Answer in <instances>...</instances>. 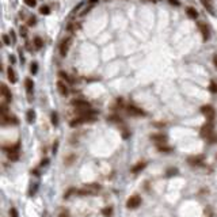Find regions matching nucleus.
Masks as SVG:
<instances>
[{
  "instance_id": "c85d7f7f",
  "label": "nucleus",
  "mask_w": 217,
  "mask_h": 217,
  "mask_svg": "<svg viewBox=\"0 0 217 217\" xmlns=\"http://www.w3.org/2000/svg\"><path fill=\"white\" fill-rule=\"evenodd\" d=\"M206 140H208L210 144H214V143H217V134H214V133H213V134H212L210 137H208V138H206Z\"/></svg>"
},
{
  "instance_id": "9b49d317",
  "label": "nucleus",
  "mask_w": 217,
  "mask_h": 217,
  "mask_svg": "<svg viewBox=\"0 0 217 217\" xmlns=\"http://www.w3.org/2000/svg\"><path fill=\"white\" fill-rule=\"evenodd\" d=\"M24 86H26V91H27V95H29V99L31 100V94H33V90H34V83H33L31 79H26Z\"/></svg>"
},
{
  "instance_id": "393cba45",
  "label": "nucleus",
  "mask_w": 217,
  "mask_h": 217,
  "mask_svg": "<svg viewBox=\"0 0 217 217\" xmlns=\"http://www.w3.org/2000/svg\"><path fill=\"white\" fill-rule=\"evenodd\" d=\"M8 159L12 160V162H16L19 159V152H15V153H8Z\"/></svg>"
},
{
  "instance_id": "f03ea898",
  "label": "nucleus",
  "mask_w": 217,
  "mask_h": 217,
  "mask_svg": "<svg viewBox=\"0 0 217 217\" xmlns=\"http://www.w3.org/2000/svg\"><path fill=\"white\" fill-rule=\"evenodd\" d=\"M201 113L203 114V115L206 117V119H209V121H213L214 117H216V110H214V107L212 105H205L201 107Z\"/></svg>"
},
{
  "instance_id": "cd10ccee",
  "label": "nucleus",
  "mask_w": 217,
  "mask_h": 217,
  "mask_svg": "<svg viewBox=\"0 0 217 217\" xmlns=\"http://www.w3.org/2000/svg\"><path fill=\"white\" fill-rule=\"evenodd\" d=\"M58 75H60V77H62L65 81H69V83H72V79H69V76H68L67 73H64V72H60Z\"/></svg>"
},
{
  "instance_id": "aec40b11",
  "label": "nucleus",
  "mask_w": 217,
  "mask_h": 217,
  "mask_svg": "<svg viewBox=\"0 0 217 217\" xmlns=\"http://www.w3.org/2000/svg\"><path fill=\"white\" fill-rule=\"evenodd\" d=\"M33 42H34V46L37 49H41L43 46V41L41 39V37H35L34 39H33Z\"/></svg>"
},
{
  "instance_id": "a878e982",
  "label": "nucleus",
  "mask_w": 217,
  "mask_h": 217,
  "mask_svg": "<svg viewBox=\"0 0 217 217\" xmlns=\"http://www.w3.org/2000/svg\"><path fill=\"white\" fill-rule=\"evenodd\" d=\"M19 33H20V35L23 38L27 37V27L26 26H20V30H19Z\"/></svg>"
},
{
  "instance_id": "a211bd4d",
  "label": "nucleus",
  "mask_w": 217,
  "mask_h": 217,
  "mask_svg": "<svg viewBox=\"0 0 217 217\" xmlns=\"http://www.w3.org/2000/svg\"><path fill=\"white\" fill-rule=\"evenodd\" d=\"M26 118H27V122H29V124H33V122L35 121V111L30 108L26 114Z\"/></svg>"
},
{
  "instance_id": "a19ab883",
  "label": "nucleus",
  "mask_w": 217,
  "mask_h": 217,
  "mask_svg": "<svg viewBox=\"0 0 217 217\" xmlns=\"http://www.w3.org/2000/svg\"><path fill=\"white\" fill-rule=\"evenodd\" d=\"M87 3H90V4H94V5H95V4L98 3V0H87Z\"/></svg>"
},
{
  "instance_id": "bb28decb",
  "label": "nucleus",
  "mask_w": 217,
  "mask_h": 217,
  "mask_svg": "<svg viewBox=\"0 0 217 217\" xmlns=\"http://www.w3.org/2000/svg\"><path fill=\"white\" fill-rule=\"evenodd\" d=\"M24 3H26L27 7H35V4H37V0H23Z\"/></svg>"
},
{
  "instance_id": "c756f323",
  "label": "nucleus",
  "mask_w": 217,
  "mask_h": 217,
  "mask_svg": "<svg viewBox=\"0 0 217 217\" xmlns=\"http://www.w3.org/2000/svg\"><path fill=\"white\" fill-rule=\"evenodd\" d=\"M111 213H113V208H106V209H103V214H105L106 217H110Z\"/></svg>"
},
{
  "instance_id": "4c0bfd02",
  "label": "nucleus",
  "mask_w": 217,
  "mask_h": 217,
  "mask_svg": "<svg viewBox=\"0 0 217 217\" xmlns=\"http://www.w3.org/2000/svg\"><path fill=\"white\" fill-rule=\"evenodd\" d=\"M10 35H11V39H12V42L15 43V42H16V37H15V33H14V30H11V31H10Z\"/></svg>"
},
{
  "instance_id": "20e7f679",
  "label": "nucleus",
  "mask_w": 217,
  "mask_h": 217,
  "mask_svg": "<svg viewBox=\"0 0 217 217\" xmlns=\"http://www.w3.org/2000/svg\"><path fill=\"white\" fill-rule=\"evenodd\" d=\"M140 203H141V197H140V195H137V194H134V195H132V197L127 198L126 208L136 209V208H138V206H140Z\"/></svg>"
},
{
  "instance_id": "f704fd0d",
  "label": "nucleus",
  "mask_w": 217,
  "mask_h": 217,
  "mask_svg": "<svg viewBox=\"0 0 217 217\" xmlns=\"http://www.w3.org/2000/svg\"><path fill=\"white\" fill-rule=\"evenodd\" d=\"M10 216H11V217H18V212H16V209H15V208H11V210H10Z\"/></svg>"
},
{
  "instance_id": "ea45409f",
  "label": "nucleus",
  "mask_w": 217,
  "mask_h": 217,
  "mask_svg": "<svg viewBox=\"0 0 217 217\" xmlns=\"http://www.w3.org/2000/svg\"><path fill=\"white\" fill-rule=\"evenodd\" d=\"M213 64H214V67L217 68V54H214L213 56Z\"/></svg>"
},
{
  "instance_id": "f8f14e48",
  "label": "nucleus",
  "mask_w": 217,
  "mask_h": 217,
  "mask_svg": "<svg viewBox=\"0 0 217 217\" xmlns=\"http://www.w3.org/2000/svg\"><path fill=\"white\" fill-rule=\"evenodd\" d=\"M187 162L191 165H200V164H202V162H203V156L202 155H200V156H191V157H189Z\"/></svg>"
},
{
  "instance_id": "dca6fc26",
  "label": "nucleus",
  "mask_w": 217,
  "mask_h": 217,
  "mask_svg": "<svg viewBox=\"0 0 217 217\" xmlns=\"http://www.w3.org/2000/svg\"><path fill=\"white\" fill-rule=\"evenodd\" d=\"M186 12H187V15H189L191 19H197L198 18V12H197V10H195L194 7H187L186 8Z\"/></svg>"
},
{
  "instance_id": "37998d69",
  "label": "nucleus",
  "mask_w": 217,
  "mask_h": 217,
  "mask_svg": "<svg viewBox=\"0 0 217 217\" xmlns=\"http://www.w3.org/2000/svg\"><path fill=\"white\" fill-rule=\"evenodd\" d=\"M153 2H160V0H152V3H153Z\"/></svg>"
},
{
  "instance_id": "79ce46f5",
  "label": "nucleus",
  "mask_w": 217,
  "mask_h": 217,
  "mask_svg": "<svg viewBox=\"0 0 217 217\" xmlns=\"http://www.w3.org/2000/svg\"><path fill=\"white\" fill-rule=\"evenodd\" d=\"M10 62H11V64H14V62H15V58H14V56H10Z\"/></svg>"
},
{
  "instance_id": "412c9836",
  "label": "nucleus",
  "mask_w": 217,
  "mask_h": 217,
  "mask_svg": "<svg viewBox=\"0 0 217 217\" xmlns=\"http://www.w3.org/2000/svg\"><path fill=\"white\" fill-rule=\"evenodd\" d=\"M209 91L213 92V94H217V83L216 81H213V80L210 81V84H209Z\"/></svg>"
},
{
  "instance_id": "2f4dec72",
  "label": "nucleus",
  "mask_w": 217,
  "mask_h": 217,
  "mask_svg": "<svg viewBox=\"0 0 217 217\" xmlns=\"http://www.w3.org/2000/svg\"><path fill=\"white\" fill-rule=\"evenodd\" d=\"M157 149H159L160 152H170L171 148H168V146H163V145H157Z\"/></svg>"
},
{
  "instance_id": "7c9ffc66",
  "label": "nucleus",
  "mask_w": 217,
  "mask_h": 217,
  "mask_svg": "<svg viewBox=\"0 0 217 217\" xmlns=\"http://www.w3.org/2000/svg\"><path fill=\"white\" fill-rule=\"evenodd\" d=\"M35 23H37V18H35V16H31V18L27 20V24H29V26H35Z\"/></svg>"
},
{
  "instance_id": "f257e3e1",
  "label": "nucleus",
  "mask_w": 217,
  "mask_h": 217,
  "mask_svg": "<svg viewBox=\"0 0 217 217\" xmlns=\"http://www.w3.org/2000/svg\"><path fill=\"white\" fill-rule=\"evenodd\" d=\"M213 129H214V126H213V122L212 121H209V122H206L205 125H203L202 127H201V130H200V134H201V137H203V138H208V137H210L212 134H213Z\"/></svg>"
},
{
  "instance_id": "2eb2a0df",
  "label": "nucleus",
  "mask_w": 217,
  "mask_h": 217,
  "mask_svg": "<svg viewBox=\"0 0 217 217\" xmlns=\"http://www.w3.org/2000/svg\"><path fill=\"white\" fill-rule=\"evenodd\" d=\"M7 75H8V80L11 81V83H16V73H15V71L12 69V68H8V71H7Z\"/></svg>"
},
{
  "instance_id": "b1692460",
  "label": "nucleus",
  "mask_w": 217,
  "mask_h": 217,
  "mask_svg": "<svg viewBox=\"0 0 217 217\" xmlns=\"http://www.w3.org/2000/svg\"><path fill=\"white\" fill-rule=\"evenodd\" d=\"M52 124H53L54 126L58 125V115H57V113H52Z\"/></svg>"
},
{
  "instance_id": "5701e85b",
  "label": "nucleus",
  "mask_w": 217,
  "mask_h": 217,
  "mask_svg": "<svg viewBox=\"0 0 217 217\" xmlns=\"http://www.w3.org/2000/svg\"><path fill=\"white\" fill-rule=\"evenodd\" d=\"M37 71H38V64L37 62H31V65H30V72L33 73V75H35L37 73Z\"/></svg>"
},
{
  "instance_id": "4468645a",
  "label": "nucleus",
  "mask_w": 217,
  "mask_h": 217,
  "mask_svg": "<svg viewBox=\"0 0 217 217\" xmlns=\"http://www.w3.org/2000/svg\"><path fill=\"white\" fill-rule=\"evenodd\" d=\"M7 153H15V152H19V144H14V145H10V146H3Z\"/></svg>"
},
{
  "instance_id": "6e6552de",
  "label": "nucleus",
  "mask_w": 217,
  "mask_h": 217,
  "mask_svg": "<svg viewBox=\"0 0 217 217\" xmlns=\"http://www.w3.org/2000/svg\"><path fill=\"white\" fill-rule=\"evenodd\" d=\"M2 95H3V98L5 99V102H11V100H12L11 91L8 90V87L5 86V84H2Z\"/></svg>"
},
{
  "instance_id": "ddd939ff",
  "label": "nucleus",
  "mask_w": 217,
  "mask_h": 217,
  "mask_svg": "<svg viewBox=\"0 0 217 217\" xmlns=\"http://www.w3.org/2000/svg\"><path fill=\"white\" fill-rule=\"evenodd\" d=\"M151 140L156 141V143H159V145H162V144H164L167 141V137L164 134H153L151 136Z\"/></svg>"
},
{
  "instance_id": "7ed1b4c3",
  "label": "nucleus",
  "mask_w": 217,
  "mask_h": 217,
  "mask_svg": "<svg viewBox=\"0 0 217 217\" xmlns=\"http://www.w3.org/2000/svg\"><path fill=\"white\" fill-rule=\"evenodd\" d=\"M71 45H72V38L71 37H67L61 41V43H60V54H61L62 57H65L68 54V50H69Z\"/></svg>"
},
{
  "instance_id": "1a4fd4ad",
  "label": "nucleus",
  "mask_w": 217,
  "mask_h": 217,
  "mask_svg": "<svg viewBox=\"0 0 217 217\" xmlns=\"http://www.w3.org/2000/svg\"><path fill=\"white\" fill-rule=\"evenodd\" d=\"M127 111H129L132 115H137V117H140V115H145V113H144L141 108H138V107H136V106H133V105H130V106H127Z\"/></svg>"
},
{
  "instance_id": "c9c22d12",
  "label": "nucleus",
  "mask_w": 217,
  "mask_h": 217,
  "mask_svg": "<svg viewBox=\"0 0 217 217\" xmlns=\"http://www.w3.org/2000/svg\"><path fill=\"white\" fill-rule=\"evenodd\" d=\"M168 3H170V4H172V5H176V7H179V5H181V2H179V0H168Z\"/></svg>"
},
{
  "instance_id": "6ab92c4d",
  "label": "nucleus",
  "mask_w": 217,
  "mask_h": 217,
  "mask_svg": "<svg viewBox=\"0 0 217 217\" xmlns=\"http://www.w3.org/2000/svg\"><path fill=\"white\" fill-rule=\"evenodd\" d=\"M8 115V107L5 103H2L0 105V117H5Z\"/></svg>"
},
{
  "instance_id": "f3484780",
  "label": "nucleus",
  "mask_w": 217,
  "mask_h": 217,
  "mask_svg": "<svg viewBox=\"0 0 217 217\" xmlns=\"http://www.w3.org/2000/svg\"><path fill=\"white\" fill-rule=\"evenodd\" d=\"M145 167H146V162H140L132 168V172L136 174V172H138V171H143Z\"/></svg>"
},
{
  "instance_id": "58836bf2",
  "label": "nucleus",
  "mask_w": 217,
  "mask_h": 217,
  "mask_svg": "<svg viewBox=\"0 0 217 217\" xmlns=\"http://www.w3.org/2000/svg\"><path fill=\"white\" fill-rule=\"evenodd\" d=\"M60 217H71V216L68 212H62V213H60Z\"/></svg>"
},
{
  "instance_id": "9d476101",
  "label": "nucleus",
  "mask_w": 217,
  "mask_h": 217,
  "mask_svg": "<svg viewBox=\"0 0 217 217\" xmlns=\"http://www.w3.org/2000/svg\"><path fill=\"white\" fill-rule=\"evenodd\" d=\"M57 88H58V91H60V94L61 95H64V96H67L68 94H69V90H68V87H67V84L64 83V81H57Z\"/></svg>"
},
{
  "instance_id": "4be33fe9",
  "label": "nucleus",
  "mask_w": 217,
  "mask_h": 217,
  "mask_svg": "<svg viewBox=\"0 0 217 217\" xmlns=\"http://www.w3.org/2000/svg\"><path fill=\"white\" fill-rule=\"evenodd\" d=\"M39 12L43 14V15H49V14H50V8H49L48 5H42V7L39 8Z\"/></svg>"
},
{
  "instance_id": "72a5a7b5",
  "label": "nucleus",
  "mask_w": 217,
  "mask_h": 217,
  "mask_svg": "<svg viewBox=\"0 0 217 217\" xmlns=\"http://www.w3.org/2000/svg\"><path fill=\"white\" fill-rule=\"evenodd\" d=\"M73 160H75V156H73V155H69V156H68V160L65 162V164H67V165L72 164V162H73Z\"/></svg>"
},
{
  "instance_id": "423d86ee",
  "label": "nucleus",
  "mask_w": 217,
  "mask_h": 217,
  "mask_svg": "<svg viewBox=\"0 0 217 217\" xmlns=\"http://www.w3.org/2000/svg\"><path fill=\"white\" fill-rule=\"evenodd\" d=\"M198 29H200L201 34H202L203 41H208L209 38H210V31H209L208 26H206V24L203 23V22H200V23H198Z\"/></svg>"
},
{
  "instance_id": "e433bc0d",
  "label": "nucleus",
  "mask_w": 217,
  "mask_h": 217,
  "mask_svg": "<svg viewBox=\"0 0 217 217\" xmlns=\"http://www.w3.org/2000/svg\"><path fill=\"white\" fill-rule=\"evenodd\" d=\"M176 172H178V170H176V168H170V171L167 172V175L168 176H170V175H175Z\"/></svg>"
},
{
  "instance_id": "39448f33",
  "label": "nucleus",
  "mask_w": 217,
  "mask_h": 217,
  "mask_svg": "<svg viewBox=\"0 0 217 217\" xmlns=\"http://www.w3.org/2000/svg\"><path fill=\"white\" fill-rule=\"evenodd\" d=\"M200 2H201V4L203 5V8H205L209 14H212L213 16L217 15L216 8H214V4H213V2H212V0H200Z\"/></svg>"
},
{
  "instance_id": "0eeeda50",
  "label": "nucleus",
  "mask_w": 217,
  "mask_h": 217,
  "mask_svg": "<svg viewBox=\"0 0 217 217\" xmlns=\"http://www.w3.org/2000/svg\"><path fill=\"white\" fill-rule=\"evenodd\" d=\"M72 105L75 106L77 110H87V108H90V103L86 102V100H81V99L72 100Z\"/></svg>"
},
{
  "instance_id": "473e14b6",
  "label": "nucleus",
  "mask_w": 217,
  "mask_h": 217,
  "mask_svg": "<svg viewBox=\"0 0 217 217\" xmlns=\"http://www.w3.org/2000/svg\"><path fill=\"white\" fill-rule=\"evenodd\" d=\"M3 42H4L5 45H10L11 43V39H10V37H8L7 34H3Z\"/></svg>"
}]
</instances>
